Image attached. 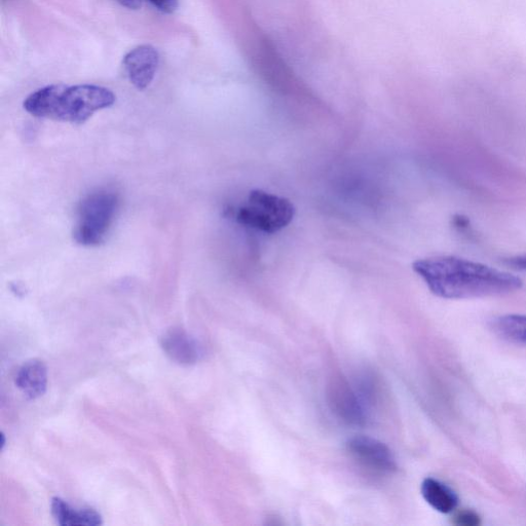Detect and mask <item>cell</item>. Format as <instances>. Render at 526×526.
I'll list each match as a JSON object with an SVG mask.
<instances>
[{"label": "cell", "instance_id": "1", "mask_svg": "<svg viewBox=\"0 0 526 526\" xmlns=\"http://www.w3.org/2000/svg\"><path fill=\"white\" fill-rule=\"evenodd\" d=\"M430 291L445 299L500 296L521 289L520 278L455 256H439L413 263Z\"/></svg>", "mask_w": 526, "mask_h": 526}, {"label": "cell", "instance_id": "2", "mask_svg": "<svg viewBox=\"0 0 526 526\" xmlns=\"http://www.w3.org/2000/svg\"><path fill=\"white\" fill-rule=\"evenodd\" d=\"M110 90L94 85H51L26 98L24 108L35 118L82 125L96 114L116 103Z\"/></svg>", "mask_w": 526, "mask_h": 526}, {"label": "cell", "instance_id": "3", "mask_svg": "<svg viewBox=\"0 0 526 526\" xmlns=\"http://www.w3.org/2000/svg\"><path fill=\"white\" fill-rule=\"evenodd\" d=\"M119 208L115 193L98 191L87 196L80 204L74 239L83 246L101 244L114 223Z\"/></svg>", "mask_w": 526, "mask_h": 526}, {"label": "cell", "instance_id": "4", "mask_svg": "<svg viewBox=\"0 0 526 526\" xmlns=\"http://www.w3.org/2000/svg\"><path fill=\"white\" fill-rule=\"evenodd\" d=\"M295 209L292 203L263 191L250 193L247 204L237 213L239 223L266 234H276L292 221Z\"/></svg>", "mask_w": 526, "mask_h": 526}, {"label": "cell", "instance_id": "5", "mask_svg": "<svg viewBox=\"0 0 526 526\" xmlns=\"http://www.w3.org/2000/svg\"><path fill=\"white\" fill-rule=\"evenodd\" d=\"M348 450L355 461L368 470L383 474L396 470V461L391 450L378 440L356 437L349 441Z\"/></svg>", "mask_w": 526, "mask_h": 526}, {"label": "cell", "instance_id": "6", "mask_svg": "<svg viewBox=\"0 0 526 526\" xmlns=\"http://www.w3.org/2000/svg\"><path fill=\"white\" fill-rule=\"evenodd\" d=\"M159 64V52L148 45L131 50L123 60L128 78L138 90H145L153 83Z\"/></svg>", "mask_w": 526, "mask_h": 526}, {"label": "cell", "instance_id": "7", "mask_svg": "<svg viewBox=\"0 0 526 526\" xmlns=\"http://www.w3.org/2000/svg\"><path fill=\"white\" fill-rule=\"evenodd\" d=\"M166 355L181 365L196 364L202 357V348L195 338L180 327L169 329L161 338Z\"/></svg>", "mask_w": 526, "mask_h": 526}, {"label": "cell", "instance_id": "8", "mask_svg": "<svg viewBox=\"0 0 526 526\" xmlns=\"http://www.w3.org/2000/svg\"><path fill=\"white\" fill-rule=\"evenodd\" d=\"M16 386L28 399H36L47 391L48 370L41 360L27 361L18 371Z\"/></svg>", "mask_w": 526, "mask_h": 526}, {"label": "cell", "instance_id": "9", "mask_svg": "<svg viewBox=\"0 0 526 526\" xmlns=\"http://www.w3.org/2000/svg\"><path fill=\"white\" fill-rule=\"evenodd\" d=\"M330 397L333 408L345 421L355 425L365 422L363 406L347 383L338 382L333 385Z\"/></svg>", "mask_w": 526, "mask_h": 526}, {"label": "cell", "instance_id": "10", "mask_svg": "<svg viewBox=\"0 0 526 526\" xmlns=\"http://www.w3.org/2000/svg\"><path fill=\"white\" fill-rule=\"evenodd\" d=\"M422 495L434 510L442 514L454 512L459 505V497L452 488L434 478L424 480Z\"/></svg>", "mask_w": 526, "mask_h": 526}, {"label": "cell", "instance_id": "11", "mask_svg": "<svg viewBox=\"0 0 526 526\" xmlns=\"http://www.w3.org/2000/svg\"><path fill=\"white\" fill-rule=\"evenodd\" d=\"M52 513L61 526H98L102 524V517L95 510L83 509L77 511L60 498H54L52 500Z\"/></svg>", "mask_w": 526, "mask_h": 526}, {"label": "cell", "instance_id": "12", "mask_svg": "<svg viewBox=\"0 0 526 526\" xmlns=\"http://www.w3.org/2000/svg\"><path fill=\"white\" fill-rule=\"evenodd\" d=\"M495 331L516 344L526 345V316L505 315L493 322Z\"/></svg>", "mask_w": 526, "mask_h": 526}, {"label": "cell", "instance_id": "13", "mask_svg": "<svg viewBox=\"0 0 526 526\" xmlns=\"http://www.w3.org/2000/svg\"><path fill=\"white\" fill-rule=\"evenodd\" d=\"M481 523L480 516L471 510L460 511L455 517V524L462 526H477Z\"/></svg>", "mask_w": 526, "mask_h": 526}, {"label": "cell", "instance_id": "14", "mask_svg": "<svg viewBox=\"0 0 526 526\" xmlns=\"http://www.w3.org/2000/svg\"><path fill=\"white\" fill-rule=\"evenodd\" d=\"M149 2L166 14H172L178 8V0H149Z\"/></svg>", "mask_w": 526, "mask_h": 526}, {"label": "cell", "instance_id": "15", "mask_svg": "<svg viewBox=\"0 0 526 526\" xmlns=\"http://www.w3.org/2000/svg\"><path fill=\"white\" fill-rule=\"evenodd\" d=\"M505 265L517 271H526V253L505 259Z\"/></svg>", "mask_w": 526, "mask_h": 526}, {"label": "cell", "instance_id": "16", "mask_svg": "<svg viewBox=\"0 0 526 526\" xmlns=\"http://www.w3.org/2000/svg\"><path fill=\"white\" fill-rule=\"evenodd\" d=\"M119 4L130 10H138L142 6L143 0H117Z\"/></svg>", "mask_w": 526, "mask_h": 526}]
</instances>
